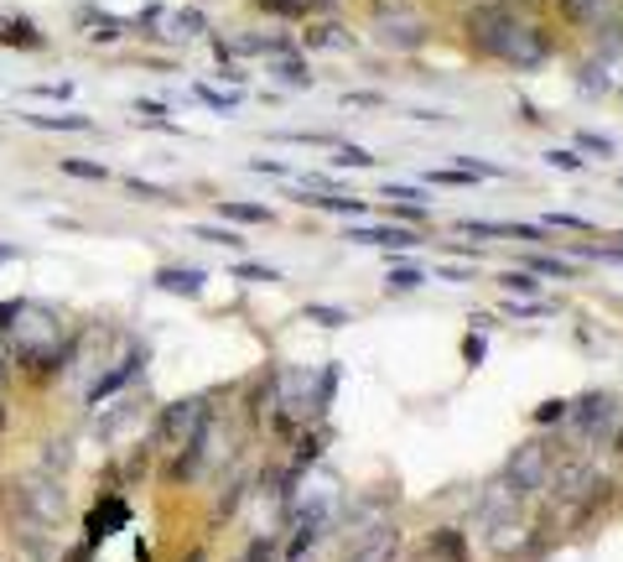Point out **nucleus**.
<instances>
[{"label": "nucleus", "mask_w": 623, "mask_h": 562, "mask_svg": "<svg viewBox=\"0 0 623 562\" xmlns=\"http://www.w3.org/2000/svg\"><path fill=\"white\" fill-rule=\"evenodd\" d=\"M467 42L484 53V58H499L509 68H541L551 58V42H545L541 26L520 21L509 5H478L467 11Z\"/></svg>", "instance_id": "obj_1"}, {"label": "nucleus", "mask_w": 623, "mask_h": 562, "mask_svg": "<svg viewBox=\"0 0 623 562\" xmlns=\"http://www.w3.org/2000/svg\"><path fill=\"white\" fill-rule=\"evenodd\" d=\"M208 412H214V406H208V396H188V402H172L167 412H161V417H156V432H151L156 448H161V453H177V448H182V442H188L197 427L208 422Z\"/></svg>", "instance_id": "obj_2"}, {"label": "nucleus", "mask_w": 623, "mask_h": 562, "mask_svg": "<svg viewBox=\"0 0 623 562\" xmlns=\"http://www.w3.org/2000/svg\"><path fill=\"white\" fill-rule=\"evenodd\" d=\"M551 469H556V453H551L541 438H530V442H520V448L509 453L505 480L514 484V490H525V495H541L545 484H551Z\"/></svg>", "instance_id": "obj_3"}, {"label": "nucleus", "mask_w": 623, "mask_h": 562, "mask_svg": "<svg viewBox=\"0 0 623 562\" xmlns=\"http://www.w3.org/2000/svg\"><path fill=\"white\" fill-rule=\"evenodd\" d=\"M545 490H551L562 505H577V501H598L608 484H603V474H598L587 459H566V463L551 469V484H545Z\"/></svg>", "instance_id": "obj_4"}, {"label": "nucleus", "mask_w": 623, "mask_h": 562, "mask_svg": "<svg viewBox=\"0 0 623 562\" xmlns=\"http://www.w3.org/2000/svg\"><path fill=\"white\" fill-rule=\"evenodd\" d=\"M566 422H571L587 442H603V438H613V427H619V402H613V396H582V402L566 412Z\"/></svg>", "instance_id": "obj_5"}, {"label": "nucleus", "mask_w": 623, "mask_h": 562, "mask_svg": "<svg viewBox=\"0 0 623 562\" xmlns=\"http://www.w3.org/2000/svg\"><path fill=\"white\" fill-rule=\"evenodd\" d=\"M525 501H530L525 490H514V484L499 474V480H494L484 495H478V531H488V526L505 521V516H520V510H525Z\"/></svg>", "instance_id": "obj_6"}, {"label": "nucleus", "mask_w": 623, "mask_h": 562, "mask_svg": "<svg viewBox=\"0 0 623 562\" xmlns=\"http://www.w3.org/2000/svg\"><path fill=\"white\" fill-rule=\"evenodd\" d=\"M400 558V526L385 521L374 537H364V542H353L349 547V558L343 562H395Z\"/></svg>", "instance_id": "obj_7"}, {"label": "nucleus", "mask_w": 623, "mask_h": 562, "mask_svg": "<svg viewBox=\"0 0 623 562\" xmlns=\"http://www.w3.org/2000/svg\"><path fill=\"white\" fill-rule=\"evenodd\" d=\"M488 537V552H494V558H514V552H520V547L530 542V521H525V510H520V516H505V521H494L484 531Z\"/></svg>", "instance_id": "obj_8"}, {"label": "nucleus", "mask_w": 623, "mask_h": 562, "mask_svg": "<svg viewBox=\"0 0 623 562\" xmlns=\"http://www.w3.org/2000/svg\"><path fill=\"white\" fill-rule=\"evenodd\" d=\"M140 360H146V355H140V349H131V355H125V360H120L115 370H110V375H99V381L89 385V406H99V402H104V396H115L120 385H131V381H136Z\"/></svg>", "instance_id": "obj_9"}, {"label": "nucleus", "mask_w": 623, "mask_h": 562, "mask_svg": "<svg viewBox=\"0 0 623 562\" xmlns=\"http://www.w3.org/2000/svg\"><path fill=\"white\" fill-rule=\"evenodd\" d=\"M125 516H131V505H125L115 490H110V505L99 501L94 516H89V547H99L104 537H110V531H115V526H125Z\"/></svg>", "instance_id": "obj_10"}, {"label": "nucleus", "mask_w": 623, "mask_h": 562, "mask_svg": "<svg viewBox=\"0 0 623 562\" xmlns=\"http://www.w3.org/2000/svg\"><path fill=\"white\" fill-rule=\"evenodd\" d=\"M156 286L172 292V297H197V292H203V271H197V266H161V271H156Z\"/></svg>", "instance_id": "obj_11"}, {"label": "nucleus", "mask_w": 623, "mask_h": 562, "mask_svg": "<svg viewBox=\"0 0 623 562\" xmlns=\"http://www.w3.org/2000/svg\"><path fill=\"white\" fill-rule=\"evenodd\" d=\"M613 5L619 0H562V16L577 21V26H603L613 16Z\"/></svg>", "instance_id": "obj_12"}, {"label": "nucleus", "mask_w": 623, "mask_h": 562, "mask_svg": "<svg viewBox=\"0 0 623 562\" xmlns=\"http://www.w3.org/2000/svg\"><path fill=\"white\" fill-rule=\"evenodd\" d=\"M431 558H437V562H467V542H463V531H452V526H442V531H431Z\"/></svg>", "instance_id": "obj_13"}, {"label": "nucleus", "mask_w": 623, "mask_h": 562, "mask_svg": "<svg viewBox=\"0 0 623 562\" xmlns=\"http://www.w3.org/2000/svg\"><path fill=\"white\" fill-rule=\"evenodd\" d=\"M0 42L5 47H26V53H37V47H47V37H42L37 26L26 16H16V21H5V32H0Z\"/></svg>", "instance_id": "obj_14"}, {"label": "nucleus", "mask_w": 623, "mask_h": 562, "mask_svg": "<svg viewBox=\"0 0 623 562\" xmlns=\"http://www.w3.org/2000/svg\"><path fill=\"white\" fill-rule=\"evenodd\" d=\"M218 214H224L229 224H271V209L245 203V199H224V203H218Z\"/></svg>", "instance_id": "obj_15"}, {"label": "nucleus", "mask_w": 623, "mask_h": 562, "mask_svg": "<svg viewBox=\"0 0 623 562\" xmlns=\"http://www.w3.org/2000/svg\"><path fill=\"white\" fill-rule=\"evenodd\" d=\"M349 240H359V245H395V250H410V245H416V235H410V229H353Z\"/></svg>", "instance_id": "obj_16"}, {"label": "nucleus", "mask_w": 623, "mask_h": 562, "mask_svg": "<svg viewBox=\"0 0 623 562\" xmlns=\"http://www.w3.org/2000/svg\"><path fill=\"white\" fill-rule=\"evenodd\" d=\"M63 172L78 182H110V167H104V161H83V157H63Z\"/></svg>", "instance_id": "obj_17"}, {"label": "nucleus", "mask_w": 623, "mask_h": 562, "mask_svg": "<svg viewBox=\"0 0 623 562\" xmlns=\"http://www.w3.org/2000/svg\"><path fill=\"white\" fill-rule=\"evenodd\" d=\"M26 125H37V131H89L83 115H21Z\"/></svg>", "instance_id": "obj_18"}, {"label": "nucleus", "mask_w": 623, "mask_h": 562, "mask_svg": "<svg viewBox=\"0 0 623 562\" xmlns=\"http://www.w3.org/2000/svg\"><path fill=\"white\" fill-rule=\"evenodd\" d=\"M193 240H208V245H229V250H245V235L239 229H214V224H197Z\"/></svg>", "instance_id": "obj_19"}, {"label": "nucleus", "mask_w": 623, "mask_h": 562, "mask_svg": "<svg viewBox=\"0 0 623 562\" xmlns=\"http://www.w3.org/2000/svg\"><path fill=\"white\" fill-rule=\"evenodd\" d=\"M499 286H505V292H514V297H535V286H541V281H535V271H505V277H499Z\"/></svg>", "instance_id": "obj_20"}, {"label": "nucleus", "mask_w": 623, "mask_h": 562, "mask_svg": "<svg viewBox=\"0 0 623 562\" xmlns=\"http://www.w3.org/2000/svg\"><path fill=\"white\" fill-rule=\"evenodd\" d=\"M307 323H322V328H343V323H349V313H343V307H322V302H312V307H307Z\"/></svg>", "instance_id": "obj_21"}, {"label": "nucleus", "mask_w": 623, "mask_h": 562, "mask_svg": "<svg viewBox=\"0 0 623 562\" xmlns=\"http://www.w3.org/2000/svg\"><path fill=\"white\" fill-rule=\"evenodd\" d=\"M275 558H281V542H275V537H254L250 552H245L239 562H275Z\"/></svg>", "instance_id": "obj_22"}, {"label": "nucleus", "mask_w": 623, "mask_h": 562, "mask_svg": "<svg viewBox=\"0 0 623 562\" xmlns=\"http://www.w3.org/2000/svg\"><path fill=\"white\" fill-rule=\"evenodd\" d=\"M94 42H120L125 37V21L120 16H94V32H89Z\"/></svg>", "instance_id": "obj_23"}, {"label": "nucleus", "mask_w": 623, "mask_h": 562, "mask_svg": "<svg viewBox=\"0 0 623 562\" xmlns=\"http://www.w3.org/2000/svg\"><path fill=\"white\" fill-rule=\"evenodd\" d=\"M302 203H312V209H332V214H364V203L359 199H317V193H312V199H302Z\"/></svg>", "instance_id": "obj_24"}, {"label": "nucleus", "mask_w": 623, "mask_h": 562, "mask_svg": "<svg viewBox=\"0 0 623 562\" xmlns=\"http://www.w3.org/2000/svg\"><path fill=\"white\" fill-rule=\"evenodd\" d=\"M421 281H427V277H421V271H410V266H400V271H389V281H385V286H389V292H416Z\"/></svg>", "instance_id": "obj_25"}, {"label": "nucleus", "mask_w": 623, "mask_h": 562, "mask_svg": "<svg viewBox=\"0 0 623 562\" xmlns=\"http://www.w3.org/2000/svg\"><path fill=\"white\" fill-rule=\"evenodd\" d=\"M332 167H374L370 151H359V146H343L338 157H332Z\"/></svg>", "instance_id": "obj_26"}, {"label": "nucleus", "mask_w": 623, "mask_h": 562, "mask_svg": "<svg viewBox=\"0 0 623 562\" xmlns=\"http://www.w3.org/2000/svg\"><path fill=\"white\" fill-rule=\"evenodd\" d=\"M172 26H177L172 37H197V32H203V16H197V11H182V16H177Z\"/></svg>", "instance_id": "obj_27"}, {"label": "nucleus", "mask_w": 623, "mask_h": 562, "mask_svg": "<svg viewBox=\"0 0 623 562\" xmlns=\"http://www.w3.org/2000/svg\"><path fill=\"white\" fill-rule=\"evenodd\" d=\"M566 412H571V402H545L541 412H535V422H541V427H551V422H566Z\"/></svg>", "instance_id": "obj_28"}, {"label": "nucleus", "mask_w": 623, "mask_h": 562, "mask_svg": "<svg viewBox=\"0 0 623 562\" xmlns=\"http://www.w3.org/2000/svg\"><path fill=\"white\" fill-rule=\"evenodd\" d=\"M32 94H37V100H68L73 83H32Z\"/></svg>", "instance_id": "obj_29"}, {"label": "nucleus", "mask_w": 623, "mask_h": 562, "mask_svg": "<svg viewBox=\"0 0 623 562\" xmlns=\"http://www.w3.org/2000/svg\"><path fill=\"white\" fill-rule=\"evenodd\" d=\"M239 277H245V281H281L271 266H254V261H239Z\"/></svg>", "instance_id": "obj_30"}, {"label": "nucleus", "mask_w": 623, "mask_h": 562, "mask_svg": "<svg viewBox=\"0 0 623 562\" xmlns=\"http://www.w3.org/2000/svg\"><path fill=\"white\" fill-rule=\"evenodd\" d=\"M551 167H562V172H582V157H577V151H551Z\"/></svg>", "instance_id": "obj_31"}, {"label": "nucleus", "mask_w": 623, "mask_h": 562, "mask_svg": "<svg viewBox=\"0 0 623 562\" xmlns=\"http://www.w3.org/2000/svg\"><path fill=\"white\" fill-rule=\"evenodd\" d=\"M260 5H265L271 16H296V11H302V0H260Z\"/></svg>", "instance_id": "obj_32"}, {"label": "nucleus", "mask_w": 623, "mask_h": 562, "mask_svg": "<svg viewBox=\"0 0 623 562\" xmlns=\"http://www.w3.org/2000/svg\"><path fill=\"white\" fill-rule=\"evenodd\" d=\"M545 224H556V229H587V220H577V214H551Z\"/></svg>", "instance_id": "obj_33"}, {"label": "nucleus", "mask_w": 623, "mask_h": 562, "mask_svg": "<svg viewBox=\"0 0 623 562\" xmlns=\"http://www.w3.org/2000/svg\"><path fill=\"white\" fill-rule=\"evenodd\" d=\"M530 271H541V277H566L562 261H530Z\"/></svg>", "instance_id": "obj_34"}, {"label": "nucleus", "mask_w": 623, "mask_h": 562, "mask_svg": "<svg viewBox=\"0 0 623 562\" xmlns=\"http://www.w3.org/2000/svg\"><path fill=\"white\" fill-rule=\"evenodd\" d=\"M463 355H467L473 364H478V360H484V339H467V344H463Z\"/></svg>", "instance_id": "obj_35"}, {"label": "nucleus", "mask_w": 623, "mask_h": 562, "mask_svg": "<svg viewBox=\"0 0 623 562\" xmlns=\"http://www.w3.org/2000/svg\"><path fill=\"white\" fill-rule=\"evenodd\" d=\"M16 256H21L16 245H0V266H11V261H16Z\"/></svg>", "instance_id": "obj_36"}, {"label": "nucleus", "mask_w": 623, "mask_h": 562, "mask_svg": "<svg viewBox=\"0 0 623 562\" xmlns=\"http://www.w3.org/2000/svg\"><path fill=\"white\" fill-rule=\"evenodd\" d=\"M0 432H5V406H0Z\"/></svg>", "instance_id": "obj_37"}, {"label": "nucleus", "mask_w": 623, "mask_h": 562, "mask_svg": "<svg viewBox=\"0 0 623 562\" xmlns=\"http://www.w3.org/2000/svg\"><path fill=\"white\" fill-rule=\"evenodd\" d=\"M188 562H203V552H193V558H188Z\"/></svg>", "instance_id": "obj_38"}]
</instances>
